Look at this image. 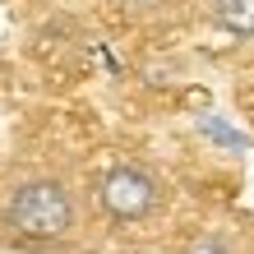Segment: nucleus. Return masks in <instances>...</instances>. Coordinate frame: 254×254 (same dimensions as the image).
Segmentation results:
<instances>
[{
	"label": "nucleus",
	"instance_id": "obj_5",
	"mask_svg": "<svg viewBox=\"0 0 254 254\" xmlns=\"http://www.w3.org/2000/svg\"><path fill=\"white\" fill-rule=\"evenodd\" d=\"M107 5L121 9V14H129V19H157V14L176 9L181 0H107Z\"/></svg>",
	"mask_w": 254,
	"mask_h": 254
},
{
	"label": "nucleus",
	"instance_id": "obj_3",
	"mask_svg": "<svg viewBox=\"0 0 254 254\" xmlns=\"http://www.w3.org/2000/svg\"><path fill=\"white\" fill-rule=\"evenodd\" d=\"M213 19L231 37H254V0H213Z\"/></svg>",
	"mask_w": 254,
	"mask_h": 254
},
{
	"label": "nucleus",
	"instance_id": "obj_1",
	"mask_svg": "<svg viewBox=\"0 0 254 254\" xmlns=\"http://www.w3.org/2000/svg\"><path fill=\"white\" fill-rule=\"evenodd\" d=\"M83 231V194L61 171H23L0 194V236L19 250H65Z\"/></svg>",
	"mask_w": 254,
	"mask_h": 254
},
{
	"label": "nucleus",
	"instance_id": "obj_2",
	"mask_svg": "<svg viewBox=\"0 0 254 254\" xmlns=\"http://www.w3.org/2000/svg\"><path fill=\"white\" fill-rule=\"evenodd\" d=\"M97 208L116 227H143L167 208V181L143 162H116L97 176Z\"/></svg>",
	"mask_w": 254,
	"mask_h": 254
},
{
	"label": "nucleus",
	"instance_id": "obj_4",
	"mask_svg": "<svg viewBox=\"0 0 254 254\" xmlns=\"http://www.w3.org/2000/svg\"><path fill=\"white\" fill-rule=\"evenodd\" d=\"M176 254H241L236 250V241L227 231H217V227H203V231H190L181 245H176Z\"/></svg>",
	"mask_w": 254,
	"mask_h": 254
}]
</instances>
